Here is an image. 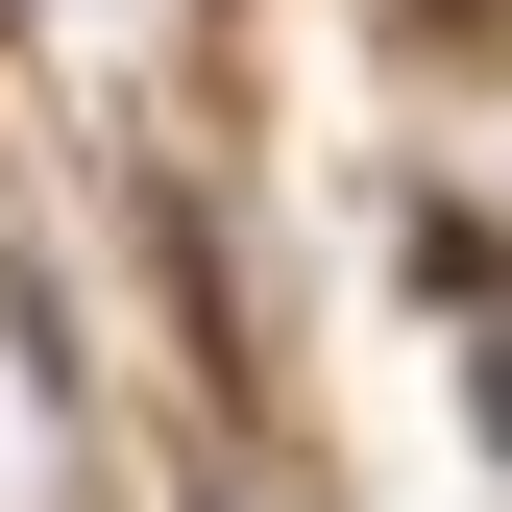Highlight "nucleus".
Returning <instances> with one entry per match:
<instances>
[{"label":"nucleus","instance_id":"f257e3e1","mask_svg":"<svg viewBox=\"0 0 512 512\" xmlns=\"http://www.w3.org/2000/svg\"><path fill=\"white\" fill-rule=\"evenodd\" d=\"M122 220H147V269H171V342H196V391H269V342H244V269H220V220L171 196V171H147Z\"/></svg>","mask_w":512,"mask_h":512}]
</instances>
